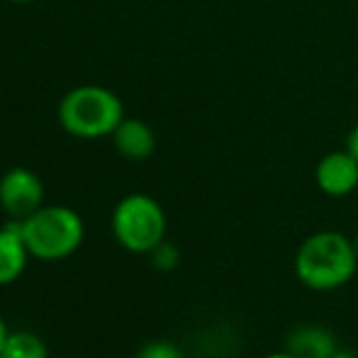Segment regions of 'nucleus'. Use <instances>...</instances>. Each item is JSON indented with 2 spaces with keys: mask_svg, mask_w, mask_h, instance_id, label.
Wrapping results in <instances>:
<instances>
[{
  "mask_svg": "<svg viewBox=\"0 0 358 358\" xmlns=\"http://www.w3.org/2000/svg\"><path fill=\"white\" fill-rule=\"evenodd\" d=\"M124 120V105L117 93L103 85H76L59 103V122L71 137H113Z\"/></svg>",
  "mask_w": 358,
  "mask_h": 358,
  "instance_id": "obj_2",
  "label": "nucleus"
},
{
  "mask_svg": "<svg viewBox=\"0 0 358 358\" xmlns=\"http://www.w3.org/2000/svg\"><path fill=\"white\" fill-rule=\"evenodd\" d=\"M331 358H358V356H354V354H349V351H336L334 356Z\"/></svg>",
  "mask_w": 358,
  "mask_h": 358,
  "instance_id": "obj_16",
  "label": "nucleus"
},
{
  "mask_svg": "<svg viewBox=\"0 0 358 358\" xmlns=\"http://www.w3.org/2000/svg\"><path fill=\"white\" fill-rule=\"evenodd\" d=\"M358 271L356 244L341 231L322 229L310 234L295 254V275L315 292L339 290Z\"/></svg>",
  "mask_w": 358,
  "mask_h": 358,
  "instance_id": "obj_1",
  "label": "nucleus"
},
{
  "mask_svg": "<svg viewBox=\"0 0 358 358\" xmlns=\"http://www.w3.org/2000/svg\"><path fill=\"white\" fill-rule=\"evenodd\" d=\"M29 251L22 239V231L15 220L0 227V285H10L22 275Z\"/></svg>",
  "mask_w": 358,
  "mask_h": 358,
  "instance_id": "obj_9",
  "label": "nucleus"
},
{
  "mask_svg": "<svg viewBox=\"0 0 358 358\" xmlns=\"http://www.w3.org/2000/svg\"><path fill=\"white\" fill-rule=\"evenodd\" d=\"M137 358H185V356L173 341L154 339V341H146L142 349L137 351Z\"/></svg>",
  "mask_w": 358,
  "mask_h": 358,
  "instance_id": "obj_11",
  "label": "nucleus"
},
{
  "mask_svg": "<svg viewBox=\"0 0 358 358\" xmlns=\"http://www.w3.org/2000/svg\"><path fill=\"white\" fill-rule=\"evenodd\" d=\"M17 224L29 256L39 261L69 259L78 251L85 236L80 215L66 205H42L37 213Z\"/></svg>",
  "mask_w": 358,
  "mask_h": 358,
  "instance_id": "obj_3",
  "label": "nucleus"
},
{
  "mask_svg": "<svg viewBox=\"0 0 358 358\" xmlns=\"http://www.w3.org/2000/svg\"><path fill=\"white\" fill-rule=\"evenodd\" d=\"M317 188L329 198H346L358 188V161L349 149L329 151L315 169Z\"/></svg>",
  "mask_w": 358,
  "mask_h": 358,
  "instance_id": "obj_6",
  "label": "nucleus"
},
{
  "mask_svg": "<svg viewBox=\"0 0 358 358\" xmlns=\"http://www.w3.org/2000/svg\"><path fill=\"white\" fill-rule=\"evenodd\" d=\"M10 3H34V0H10Z\"/></svg>",
  "mask_w": 358,
  "mask_h": 358,
  "instance_id": "obj_17",
  "label": "nucleus"
},
{
  "mask_svg": "<svg viewBox=\"0 0 358 358\" xmlns=\"http://www.w3.org/2000/svg\"><path fill=\"white\" fill-rule=\"evenodd\" d=\"M285 351L297 358H331L336 354V339L320 324H300L287 334Z\"/></svg>",
  "mask_w": 358,
  "mask_h": 358,
  "instance_id": "obj_8",
  "label": "nucleus"
},
{
  "mask_svg": "<svg viewBox=\"0 0 358 358\" xmlns=\"http://www.w3.org/2000/svg\"><path fill=\"white\" fill-rule=\"evenodd\" d=\"M264 358H297V356H292L290 351H275V354H268V356H264Z\"/></svg>",
  "mask_w": 358,
  "mask_h": 358,
  "instance_id": "obj_15",
  "label": "nucleus"
},
{
  "mask_svg": "<svg viewBox=\"0 0 358 358\" xmlns=\"http://www.w3.org/2000/svg\"><path fill=\"white\" fill-rule=\"evenodd\" d=\"M149 256H151V261H154V266L159 271H173L176 266H178V261H180L178 249H176L173 244H169V241H161V244L156 246Z\"/></svg>",
  "mask_w": 358,
  "mask_h": 358,
  "instance_id": "obj_12",
  "label": "nucleus"
},
{
  "mask_svg": "<svg viewBox=\"0 0 358 358\" xmlns=\"http://www.w3.org/2000/svg\"><path fill=\"white\" fill-rule=\"evenodd\" d=\"M0 358H49V349L42 336L32 331H10Z\"/></svg>",
  "mask_w": 358,
  "mask_h": 358,
  "instance_id": "obj_10",
  "label": "nucleus"
},
{
  "mask_svg": "<svg viewBox=\"0 0 358 358\" xmlns=\"http://www.w3.org/2000/svg\"><path fill=\"white\" fill-rule=\"evenodd\" d=\"M113 234L129 254L149 256L166 241V213L151 195H124L113 210Z\"/></svg>",
  "mask_w": 358,
  "mask_h": 358,
  "instance_id": "obj_4",
  "label": "nucleus"
},
{
  "mask_svg": "<svg viewBox=\"0 0 358 358\" xmlns=\"http://www.w3.org/2000/svg\"><path fill=\"white\" fill-rule=\"evenodd\" d=\"M113 144L127 161H146L156 151V134L144 120L124 117L113 132Z\"/></svg>",
  "mask_w": 358,
  "mask_h": 358,
  "instance_id": "obj_7",
  "label": "nucleus"
},
{
  "mask_svg": "<svg viewBox=\"0 0 358 358\" xmlns=\"http://www.w3.org/2000/svg\"><path fill=\"white\" fill-rule=\"evenodd\" d=\"M354 244H356V251H358V231H356V239H354Z\"/></svg>",
  "mask_w": 358,
  "mask_h": 358,
  "instance_id": "obj_18",
  "label": "nucleus"
},
{
  "mask_svg": "<svg viewBox=\"0 0 358 358\" xmlns=\"http://www.w3.org/2000/svg\"><path fill=\"white\" fill-rule=\"evenodd\" d=\"M346 149H349L351 154H354V159L358 161V124L349 132V137H346Z\"/></svg>",
  "mask_w": 358,
  "mask_h": 358,
  "instance_id": "obj_13",
  "label": "nucleus"
},
{
  "mask_svg": "<svg viewBox=\"0 0 358 358\" xmlns=\"http://www.w3.org/2000/svg\"><path fill=\"white\" fill-rule=\"evenodd\" d=\"M44 205V183L34 171L24 166L5 171L0 176V208L15 222L27 220Z\"/></svg>",
  "mask_w": 358,
  "mask_h": 358,
  "instance_id": "obj_5",
  "label": "nucleus"
},
{
  "mask_svg": "<svg viewBox=\"0 0 358 358\" xmlns=\"http://www.w3.org/2000/svg\"><path fill=\"white\" fill-rule=\"evenodd\" d=\"M8 324H5V320H3V315H0V351H3V346H5V341H8Z\"/></svg>",
  "mask_w": 358,
  "mask_h": 358,
  "instance_id": "obj_14",
  "label": "nucleus"
}]
</instances>
